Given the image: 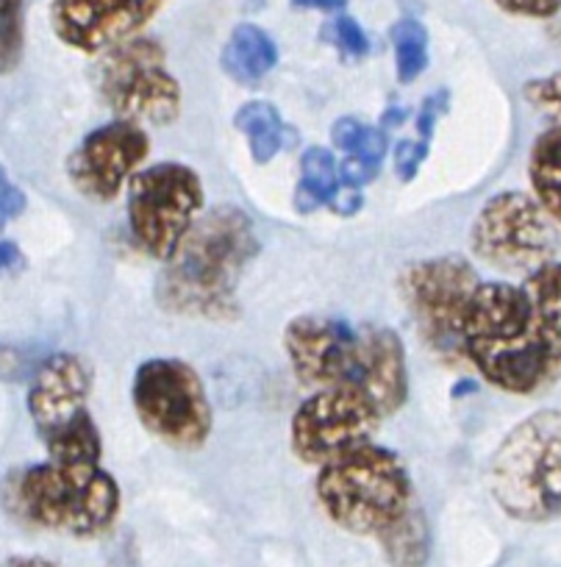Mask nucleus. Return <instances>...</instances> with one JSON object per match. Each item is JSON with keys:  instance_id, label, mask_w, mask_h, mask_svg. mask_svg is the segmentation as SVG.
I'll list each match as a JSON object with an SVG mask.
<instances>
[{"instance_id": "obj_28", "label": "nucleus", "mask_w": 561, "mask_h": 567, "mask_svg": "<svg viewBox=\"0 0 561 567\" xmlns=\"http://www.w3.org/2000/svg\"><path fill=\"white\" fill-rule=\"evenodd\" d=\"M428 148H432V142L419 140V136L417 140L397 142L395 154H392V167H395L401 182H412L417 176L419 165L428 159Z\"/></svg>"}, {"instance_id": "obj_24", "label": "nucleus", "mask_w": 561, "mask_h": 567, "mask_svg": "<svg viewBox=\"0 0 561 567\" xmlns=\"http://www.w3.org/2000/svg\"><path fill=\"white\" fill-rule=\"evenodd\" d=\"M392 51H395V73L401 84H412L428 70L432 53H428V29L417 18H401L389 29Z\"/></svg>"}, {"instance_id": "obj_20", "label": "nucleus", "mask_w": 561, "mask_h": 567, "mask_svg": "<svg viewBox=\"0 0 561 567\" xmlns=\"http://www.w3.org/2000/svg\"><path fill=\"white\" fill-rule=\"evenodd\" d=\"M233 128L248 140L250 159L256 165H267L284 151L287 125L278 109L267 101H248L233 114Z\"/></svg>"}, {"instance_id": "obj_2", "label": "nucleus", "mask_w": 561, "mask_h": 567, "mask_svg": "<svg viewBox=\"0 0 561 567\" xmlns=\"http://www.w3.org/2000/svg\"><path fill=\"white\" fill-rule=\"evenodd\" d=\"M461 348L487 384L531 398L555 384L548 342L522 284L481 281L461 320Z\"/></svg>"}, {"instance_id": "obj_9", "label": "nucleus", "mask_w": 561, "mask_h": 567, "mask_svg": "<svg viewBox=\"0 0 561 567\" xmlns=\"http://www.w3.org/2000/svg\"><path fill=\"white\" fill-rule=\"evenodd\" d=\"M125 189L131 237L150 259L165 265L204 215L206 193L198 171L181 162H159L143 167Z\"/></svg>"}, {"instance_id": "obj_21", "label": "nucleus", "mask_w": 561, "mask_h": 567, "mask_svg": "<svg viewBox=\"0 0 561 567\" xmlns=\"http://www.w3.org/2000/svg\"><path fill=\"white\" fill-rule=\"evenodd\" d=\"M342 189L340 165L329 148H309L301 159V182L295 189V209L314 212L331 206Z\"/></svg>"}, {"instance_id": "obj_15", "label": "nucleus", "mask_w": 561, "mask_h": 567, "mask_svg": "<svg viewBox=\"0 0 561 567\" xmlns=\"http://www.w3.org/2000/svg\"><path fill=\"white\" fill-rule=\"evenodd\" d=\"M167 0H51V29L59 42L90 56L143 34Z\"/></svg>"}, {"instance_id": "obj_35", "label": "nucleus", "mask_w": 561, "mask_h": 567, "mask_svg": "<svg viewBox=\"0 0 561 567\" xmlns=\"http://www.w3.org/2000/svg\"><path fill=\"white\" fill-rule=\"evenodd\" d=\"M347 7V0H318L314 3V9H320V12H329V14H342Z\"/></svg>"}, {"instance_id": "obj_5", "label": "nucleus", "mask_w": 561, "mask_h": 567, "mask_svg": "<svg viewBox=\"0 0 561 567\" xmlns=\"http://www.w3.org/2000/svg\"><path fill=\"white\" fill-rule=\"evenodd\" d=\"M495 504L520 523L561 517V409L528 414L495 449L487 471Z\"/></svg>"}, {"instance_id": "obj_3", "label": "nucleus", "mask_w": 561, "mask_h": 567, "mask_svg": "<svg viewBox=\"0 0 561 567\" xmlns=\"http://www.w3.org/2000/svg\"><path fill=\"white\" fill-rule=\"evenodd\" d=\"M314 493L334 526L378 539L414 509V484L397 451L364 443L318 467Z\"/></svg>"}, {"instance_id": "obj_25", "label": "nucleus", "mask_w": 561, "mask_h": 567, "mask_svg": "<svg viewBox=\"0 0 561 567\" xmlns=\"http://www.w3.org/2000/svg\"><path fill=\"white\" fill-rule=\"evenodd\" d=\"M23 45V0H0V75L18 70Z\"/></svg>"}, {"instance_id": "obj_26", "label": "nucleus", "mask_w": 561, "mask_h": 567, "mask_svg": "<svg viewBox=\"0 0 561 567\" xmlns=\"http://www.w3.org/2000/svg\"><path fill=\"white\" fill-rule=\"evenodd\" d=\"M323 37L345 59H353V62H362V59H367L370 37H367V31L362 29V23H359L356 18H351V14H345V12L336 14V18L325 25Z\"/></svg>"}, {"instance_id": "obj_29", "label": "nucleus", "mask_w": 561, "mask_h": 567, "mask_svg": "<svg viewBox=\"0 0 561 567\" xmlns=\"http://www.w3.org/2000/svg\"><path fill=\"white\" fill-rule=\"evenodd\" d=\"M492 3L500 12L526 20H550L561 12V0H492Z\"/></svg>"}, {"instance_id": "obj_19", "label": "nucleus", "mask_w": 561, "mask_h": 567, "mask_svg": "<svg viewBox=\"0 0 561 567\" xmlns=\"http://www.w3.org/2000/svg\"><path fill=\"white\" fill-rule=\"evenodd\" d=\"M528 182L533 198L561 226V128H548L533 140L528 156Z\"/></svg>"}, {"instance_id": "obj_33", "label": "nucleus", "mask_w": 561, "mask_h": 567, "mask_svg": "<svg viewBox=\"0 0 561 567\" xmlns=\"http://www.w3.org/2000/svg\"><path fill=\"white\" fill-rule=\"evenodd\" d=\"M0 567H59L53 559L45 556H12V559L0 561Z\"/></svg>"}, {"instance_id": "obj_8", "label": "nucleus", "mask_w": 561, "mask_h": 567, "mask_svg": "<svg viewBox=\"0 0 561 567\" xmlns=\"http://www.w3.org/2000/svg\"><path fill=\"white\" fill-rule=\"evenodd\" d=\"M131 401L139 423L159 443L198 451L209 443L215 409L198 370L184 359L156 357L136 368Z\"/></svg>"}, {"instance_id": "obj_13", "label": "nucleus", "mask_w": 561, "mask_h": 567, "mask_svg": "<svg viewBox=\"0 0 561 567\" xmlns=\"http://www.w3.org/2000/svg\"><path fill=\"white\" fill-rule=\"evenodd\" d=\"M148 154L150 136L145 125L114 117L112 123L92 128L75 145L67 159V178L86 200L112 204L143 171Z\"/></svg>"}, {"instance_id": "obj_6", "label": "nucleus", "mask_w": 561, "mask_h": 567, "mask_svg": "<svg viewBox=\"0 0 561 567\" xmlns=\"http://www.w3.org/2000/svg\"><path fill=\"white\" fill-rule=\"evenodd\" d=\"M92 375L75 353L56 351L31 373L29 406L37 434L48 449V460L62 465H101V429L90 412Z\"/></svg>"}, {"instance_id": "obj_17", "label": "nucleus", "mask_w": 561, "mask_h": 567, "mask_svg": "<svg viewBox=\"0 0 561 567\" xmlns=\"http://www.w3.org/2000/svg\"><path fill=\"white\" fill-rule=\"evenodd\" d=\"M278 45L261 25L242 23L231 31L220 53V68L233 84L256 86L276 70Z\"/></svg>"}, {"instance_id": "obj_32", "label": "nucleus", "mask_w": 561, "mask_h": 567, "mask_svg": "<svg viewBox=\"0 0 561 567\" xmlns=\"http://www.w3.org/2000/svg\"><path fill=\"white\" fill-rule=\"evenodd\" d=\"M23 362L14 348H0V379H14L20 373Z\"/></svg>"}, {"instance_id": "obj_34", "label": "nucleus", "mask_w": 561, "mask_h": 567, "mask_svg": "<svg viewBox=\"0 0 561 567\" xmlns=\"http://www.w3.org/2000/svg\"><path fill=\"white\" fill-rule=\"evenodd\" d=\"M408 117V112H401V109H389V112L384 114V120H381V128H397V125L403 123V120Z\"/></svg>"}, {"instance_id": "obj_4", "label": "nucleus", "mask_w": 561, "mask_h": 567, "mask_svg": "<svg viewBox=\"0 0 561 567\" xmlns=\"http://www.w3.org/2000/svg\"><path fill=\"white\" fill-rule=\"evenodd\" d=\"M7 504L23 520L70 537H101L117 523L123 493L101 465L42 462L7 482Z\"/></svg>"}, {"instance_id": "obj_7", "label": "nucleus", "mask_w": 561, "mask_h": 567, "mask_svg": "<svg viewBox=\"0 0 561 567\" xmlns=\"http://www.w3.org/2000/svg\"><path fill=\"white\" fill-rule=\"evenodd\" d=\"M478 284L481 278L472 261L459 254L417 259L403 267L397 278V290L419 337L448 368L467 364L461 348V320Z\"/></svg>"}, {"instance_id": "obj_18", "label": "nucleus", "mask_w": 561, "mask_h": 567, "mask_svg": "<svg viewBox=\"0 0 561 567\" xmlns=\"http://www.w3.org/2000/svg\"><path fill=\"white\" fill-rule=\"evenodd\" d=\"M522 287L537 309L539 326H542L544 342H548L553 379L561 381V261L539 267L537 272L522 278Z\"/></svg>"}, {"instance_id": "obj_30", "label": "nucleus", "mask_w": 561, "mask_h": 567, "mask_svg": "<svg viewBox=\"0 0 561 567\" xmlns=\"http://www.w3.org/2000/svg\"><path fill=\"white\" fill-rule=\"evenodd\" d=\"M25 212V193L14 187L12 178L7 176L3 165H0V226L7 220H14L18 215Z\"/></svg>"}, {"instance_id": "obj_36", "label": "nucleus", "mask_w": 561, "mask_h": 567, "mask_svg": "<svg viewBox=\"0 0 561 567\" xmlns=\"http://www.w3.org/2000/svg\"><path fill=\"white\" fill-rule=\"evenodd\" d=\"M290 3L295 9H314V3H318V0H290Z\"/></svg>"}, {"instance_id": "obj_23", "label": "nucleus", "mask_w": 561, "mask_h": 567, "mask_svg": "<svg viewBox=\"0 0 561 567\" xmlns=\"http://www.w3.org/2000/svg\"><path fill=\"white\" fill-rule=\"evenodd\" d=\"M331 142L334 148L342 151V156L347 159L364 162L367 167L381 173L386 154H389V140H386V131L375 128V125L362 123L356 117H340L331 128Z\"/></svg>"}, {"instance_id": "obj_11", "label": "nucleus", "mask_w": 561, "mask_h": 567, "mask_svg": "<svg viewBox=\"0 0 561 567\" xmlns=\"http://www.w3.org/2000/svg\"><path fill=\"white\" fill-rule=\"evenodd\" d=\"M472 256L509 276L528 278L555 261L559 228L533 195L506 189L478 209L470 228Z\"/></svg>"}, {"instance_id": "obj_27", "label": "nucleus", "mask_w": 561, "mask_h": 567, "mask_svg": "<svg viewBox=\"0 0 561 567\" xmlns=\"http://www.w3.org/2000/svg\"><path fill=\"white\" fill-rule=\"evenodd\" d=\"M522 97L531 109L553 120L555 128H561V70L542 75V79H531L522 84Z\"/></svg>"}, {"instance_id": "obj_14", "label": "nucleus", "mask_w": 561, "mask_h": 567, "mask_svg": "<svg viewBox=\"0 0 561 567\" xmlns=\"http://www.w3.org/2000/svg\"><path fill=\"white\" fill-rule=\"evenodd\" d=\"M284 351L303 386L325 390L356 384L362 362V326L323 315H298L284 329Z\"/></svg>"}, {"instance_id": "obj_10", "label": "nucleus", "mask_w": 561, "mask_h": 567, "mask_svg": "<svg viewBox=\"0 0 561 567\" xmlns=\"http://www.w3.org/2000/svg\"><path fill=\"white\" fill-rule=\"evenodd\" d=\"M97 86L117 120L173 125L181 117V84L167 70V51L156 37L139 34L101 53Z\"/></svg>"}, {"instance_id": "obj_16", "label": "nucleus", "mask_w": 561, "mask_h": 567, "mask_svg": "<svg viewBox=\"0 0 561 567\" xmlns=\"http://www.w3.org/2000/svg\"><path fill=\"white\" fill-rule=\"evenodd\" d=\"M359 386L370 392L384 414L401 412L408 401V362L401 334L386 326H362V362Z\"/></svg>"}, {"instance_id": "obj_1", "label": "nucleus", "mask_w": 561, "mask_h": 567, "mask_svg": "<svg viewBox=\"0 0 561 567\" xmlns=\"http://www.w3.org/2000/svg\"><path fill=\"white\" fill-rule=\"evenodd\" d=\"M259 256V234L239 206H215L156 278V303L181 318L233 320L239 278Z\"/></svg>"}, {"instance_id": "obj_22", "label": "nucleus", "mask_w": 561, "mask_h": 567, "mask_svg": "<svg viewBox=\"0 0 561 567\" xmlns=\"http://www.w3.org/2000/svg\"><path fill=\"white\" fill-rule=\"evenodd\" d=\"M378 545L389 567H426L432 556V532L426 515L414 506L403 520L381 534Z\"/></svg>"}, {"instance_id": "obj_31", "label": "nucleus", "mask_w": 561, "mask_h": 567, "mask_svg": "<svg viewBox=\"0 0 561 567\" xmlns=\"http://www.w3.org/2000/svg\"><path fill=\"white\" fill-rule=\"evenodd\" d=\"M20 265H23V254H20L18 245H14L12 239L0 237V276L18 270Z\"/></svg>"}, {"instance_id": "obj_12", "label": "nucleus", "mask_w": 561, "mask_h": 567, "mask_svg": "<svg viewBox=\"0 0 561 567\" xmlns=\"http://www.w3.org/2000/svg\"><path fill=\"white\" fill-rule=\"evenodd\" d=\"M384 417L378 401L359 384L314 390L292 414L290 449L303 465L320 467L370 443Z\"/></svg>"}]
</instances>
